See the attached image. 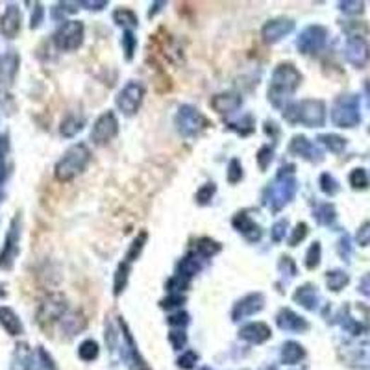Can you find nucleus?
I'll return each instance as SVG.
<instances>
[{
    "label": "nucleus",
    "instance_id": "21",
    "mask_svg": "<svg viewBox=\"0 0 370 370\" xmlns=\"http://www.w3.org/2000/svg\"><path fill=\"white\" fill-rule=\"evenodd\" d=\"M241 96L236 93H222V95L213 96L212 108L219 113H231L241 106Z\"/></svg>",
    "mask_w": 370,
    "mask_h": 370
},
{
    "label": "nucleus",
    "instance_id": "31",
    "mask_svg": "<svg viewBox=\"0 0 370 370\" xmlns=\"http://www.w3.org/2000/svg\"><path fill=\"white\" fill-rule=\"evenodd\" d=\"M78 356H80L82 361L96 359V357H98V345H96V341H93V339L83 341L82 345H80V348H78Z\"/></svg>",
    "mask_w": 370,
    "mask_h": 370
},
{
    "label": "nucleus",
    "instance_id": "27",
    "mask_svg": "<svg viewBox=\"0 0 370 370\" xmlns=\"http://www.w3.org/2000/svg\"><path fill=\"white\" fill-rule=\"evenodd\" d=\"M289 150L296 156L309 158V156L315 152V146H313V144L309 143L306 137H303V135H296V137H293V141H291V146H289Z\"/></svg>",
    "mask_w": 370,
    "mask_h": 370
},
{
    "label": "nucleus",
    "instance_id": "4",
    "mask_svg": "<svg viewBox=\"0 0 370 370\" xmlns=\"http://www.w3.org/2000/svg\"><path fill=\"white\" fill-rule=\"evenodd\" d=\"M333 125L339 128H354L359 125V96L357 95H342L337 98L332 110Z\"/></svg>",
    "mask_w": 370,
    "mask_h": 370
},
{
    "label": "nucleus",
    "instance_id": "20",
    "mask_svg": "<svg viewBox=\"0 0 370 370\" xmlns=\"http://www.w3.org/2000/svg\"><path fill=\"white\" fill-rule=\"evenodd\" d=\"M34 369V356L28 345H17L13 352V359H11V370H32Z\"/></svg>",
    "mask_w": 370,
    "mask_h": 370
},
{
    "label": "nucleus",
    "instance_id": "24",
    "mask_svg": "<svg viewBox=\"0 0 370 370\" xmlns=\"http://www.w3.org/2000/svg\"><path fill=\"white\" fill-rule=\"evenodd\" d=\"M294 300L300 302L306 309H315L317 308V291L313 285H302L299 287V291L294 293Z\"/></svg>",
    "mask_w": 370,
    "mask_h": 370
},
{
    "label": "nucleus",
    "instance_id": "33",
    "mask_svg": "<svg viewBox=\"0 0 370 370\" xmlns=\"http://www.w3.org/2000/svg\"><path fill=\"white\" fill-rule=\"evenodd\" d=\"M197 250H198V254H202L204 258H212V255H215L216 252L221 250V245H219L216 241L204 237V239L198 241Z\"/></svg>",
    "mask_w": 370,
    "mask_h": 370
},
{
    "label": "nucleus",
    "instance_id": "44",
    "mask_svg": "<svg viewBox=\"0 0 370 370\" xmlns=\"http://www.w3.org/2000/svg\"><path fill=\"white\" fill-rule=\"evenodd\" d=\"M213 192H215V185H213V183H206V185H204V187L197 192V200L200 204L209 202L213 197Z\"/></svg>",
    "mask_w": 370,
    "mask_h": 370
},
{
    "label": "nucleus",
    "instance_id": "37",
    "mask_svg": "<svg viewBox=\"0 0 370 370\" xmlns=\"http://www.w3.org/2000/svg\"><path fill=\"white\" fill-rule=\"evenodd\" d=\"M320 189H323L326 195L333 197V195L339 191V183H337V180L333 178L332 174H323V176H320Z\"/></svg>",
    "mask_w": 370,
    "mask_h": 370
},
{
    "label": "nucleus",
    "instance_id": "36",
    "mask_svg": "<svg viewBox=\"0 0 370 370\" xmlns=\"http://www.w3.org/2000/svg\"><path fill=\"white\" fill-rule=\"evenodd\" d=\"M128 270H130V263H128V261H125V263L119 267V270H117L115 294H120V291H125L126 279H128Z\"/></svg>",
    "mask_w": 370,
    "mask_h": 370
},
{
    "label": "nucleus",
    "instance_id": "28",
    "mask_svg": "<svg viewBox=\"0 0 370 370\" xmlns=\"http://www.w3.org/2000/svg\"><path fill=\"white\" fill-rule=\"evenodd\" d=\"M348 282H350V278H348V274L345 270H332V272H328L326 274L328 287L332 289V291H335V293H339V291H342V289L347 287Z\"/></svg>",
    "mask_w": 370,
    "mask_h": 370
},
{
    "label": "nucleus",
    "instance_id": "23",
    "mask_svg": "<svg viewBox=\"0 0 370 370\" xmlns=\"http://www.w3.org/2000/svg\"><path fill=\"white\" fill-rule=\"evenodd\" d=\"M303 356H306V352L299 342L289 341L282 348V361L285 365H296V363H300V359H303Z\"/></svg>",
    "mask_w": 370,
    "mask_h": 370
},
{
    "label": "nucleus",
    "instance_id": "12",
    "mask_svg": "<svg viewBox=\"0 0 370 370\" xmlns=\"http://www.w3.org/2000/svg\"><path fill=\"white\" fill-rule=\"evenodd\" d=\"M294 189H296V183H294V180L287 178L284 170H282V173L278 174V182H276L274 185H272V189H270L269 202L272 204L274 209H279V207L284 206V204H287L289 200L293 198Z\"/></svg>",
    "mask_w": 370,
    "mask_h": 370
},
{
    "label": "nucleus",
    "instance_id": "32",
    "mask_svg": "<svg viewBox=\"0 0 370 370\" xmlns=\"http://www.w3.org/2000/svg\"><path fill=\"white\" fill-rule=\"evenodd\" d=\"M350 180V185L354 189H366L369 187V174H366L365 168H354L348 176Z\"/></svg>",
    "mask_w": 370,
    "mask_h": 370
},
{
    "label": "nucleus",
    "instance_id": "53",
    "mask_svg": "<svg viewBox=\"0 0 370 370\" xmlns=\"http://www.w3.org/2000/svg\"><path fill=\"white\" fill-rule=\"evenodd\" d=\"M83 6H89V10H102L106 2H82Z\"/></svg>",
    "mask_w": 370,
    "mask_h": 370
},
{
    "label": "nucleus",
    "instance_id": "46",
    "mask_svg": "<svg viewBox=\"0 0 370 370\" xmlns=\"http://www.w3.org/2000/svg\"><path fill=\"white\" fill-rule=\"evenodd\" d=\"M356 239L361 246H369L370 245V222H365V224L359 228Z\"/></svg>",
    "mask_w": 370,
    "mask_h": 370
},
{
    "label": "nucleus",
    "instance_id": "52",
    "mask_svg": "<svg viewBox=\"0 0 370 370\" xmlns=\"http://www.w3.org/2000/svg\"><path fill=\"white\" fill-rule=\"evenodd\" d=\"M41 13H43V8L39 4H35V17H32V28H35L41 21Z\"/></svg>",
    "mask_w": 370,
    "mask_h": 370
},
{
    "label": "nucleus",
    "instance_id": "34",
    "mask_svg": "<svg viewBox=\"0 0 370 370\" xmlns=\"http://www.w3.org/2000/svg\"><path fill=\"white\" fill-rule=\"evenodd\" d=\"M315 216H317V221L320 222V224H332L333 219H335V207H333L332 204H323V206L317 209Z\"/></svg>",
    "mask_w": 370,
    "mask_h": 370
},
{
    "label": "nucleus",
    "instance_id": "35",
    "mask_svg": "<svg viewBox=\"0 0 370 370\" xmlns=\"http://www.w3.org/2000/svg\"><path fill=\"white\" fill-rule=\"evenodd\" d=\"M318 263H320V243H313V245L309 246L308 255H306V267H308L309 270H313L317 269Z\"/></svg>",
    "mask_w": 370,
    "mask_h": 370
},
{
    "label": "nucleus",
    "instance_id": "18",
    "mask_svg": "<svg viewBox=\"0 0 370 370\" xmlns=\"http://www.w3.org/2000/svg\"><path fill=\"white\" fill-rule=\"evenodd\" d=\"M276 323L282 330L285 332H306L309 328V324L306 323V318L299 317L296 313H293L291 309H282L276 317Z\"/></svg>",
    "mask_w": 370,
    "mask_h": 370
},
{
    "label": "nucleus",
    "instance_id": "10",
    "mask_svg": "<svg viewBox=\"0 0 370 370\" xmlns=\"http://www.w3.org/2000/svg\"><path fill=\"white\" fill-rule=\"evenodd\" d=\"M345 56H347V62L352 63L354 67H365L366 62L370 59V47L366 39H363L361 35H352L345 47Z\"/></svg>",
    "mask_w": 370,
    "mask_h": 370
},
{
    "label": "nucleus",
    "instance_id": "55",
    "mask_svg": "<svg viewBox=\"0 0 370 370\" xmlns=\"http://www.w3.org/2000/svg\"><path fill=\"white\" fill-rule=\"evenodd\" d=\"M202 370H212V369H207V366H204V369Z\"/></svg>",
    "mask_w": 370,
    "mask_h": 370
},
{
    "label": "nucleus",
    "instance_id": "49",
    "mask_svg": "<svg viewBox=\"0 0 370 370\" xmlns=\"http://www.w3.org/2000/svg\"><path fill=\"white\" fill-rule=\"evenodd\" d=\"M189 323V317L187 313H176V315H173V317L168 318V324L170 326H185V324Z\"/></svg>",
    "mask_w": 370,
    "mask_h": 370
},
{
    "label": "nucleus",
    "instance_id": "50",
    "mask_svg": "<svg viewBox=\"0 0 370 370\" xmlns=\"http://www.w3.org/2000/svg\"><path fill=\"white\" fill-rule=\"evenodd\" d=\"M180 303H183L182 294H170L168 299H165L163 302H161V306H163V308H176Z\"/></svg>",
    "mask_w": 370,
    "mask_h": 370
},
{
    "label": "nucleus",
    "instance_id": "11",
    "mask_svg": "<svg viewBox=\"0 0 370 370\" xmlns=\"http://www.w3.org/2000/svg\"><path fill=\"white\" fill-rule=\"evenodd\" d=\"M328 37V30L324 26H309L302 32V35L299 37V48L303 54H315L324 47Z\"/></svg>",
    "mask_w": 370,
    "mask_h": 370
},
{
    "label": "nucleus",
    "instance_id": "45",
    "mask_svg": "<svg viewBox=\"0 0 370 370\" xmlns=\"http://www.w3.org/2000/svg\"><path fill=\"white\" fill-rule=\"evenodd\" d=\"M122 47H125L126 58L132 59V56H134V50H135V37L132 32H126L125 34V37H122Z\"/></svg>",
    "mask_w": 370,
    "mask_h": 370
},
{
    "label": "nucleus",
    "instance_id": "19",
    "mask_svg": "<svg viewBox=\"0 0 370 370\" xmlns=\"http://www.w3.org/2000/svg\"><path fill=\"white\" fill-rule=\"evenodd\" d=\"M0 326L4 328L8 335H21L24 332L23 323H21L19 315L8 306H0Z\"/></svg>",
    "mask_w": 370,
    "mask_h": 370
},
{
    "label": "nucleus",
    "instance_id": "51",
    "mask_svg": "<svg viewBox=\"0 0 370 370\" xmlns=\"http://www.w3.org/2000/svg\"><path fill=\"white\" fill-rule=\"evenodd\" d=\"M39 357H41V361H43V366H45V369L56 370V365H54L52 357L48 356V354L43 350V348H39Z\"/></svg>",
    "mask_w": 370,
    "mask_h": 370
},
{
    "label": "nucleus",
    "instance_id": "40",
    "mask_svg": "<svg viewBox=\"0 0 370 370\" xmlns=\"http://www.w3.org/2000/svg\"><path fill=\"white\" fill-rule=\"evenodd\" d=\"M255 158H258V163H260L261 170H265V168L270 165V161H272V149H270V146H261Z\"/></svg>",
    "mask_w": 370,
    "mask_h": 370
},
{
    "label": "nucleus",
    "instance_id": "17",
    "mask_svg": "<svg viewBox=\"0 0 370 370\" xmlns=\"http://www.w3.org/2000/svg\"><path fill=\"white\" fill-rule=\"evenodd\" d=\"M270 335H272V332L265 323H250L239 330L241 339H245V341L252 342V345H261L267 339H270Z\"/></svg>",
    "mask_w": 370,
    "mask_h": 370
},
{
    "label": "nucleus",
    "instance_id": "22",
    "mask_svg": "<svg viewBox=\"0 0 370 370\" xmlns=\"http://www.w3.org/2000/svg\"><path fill=\"white\" fill-rule=\"evenodd\" d=\"M233 226H236L239 231H243L248 239H252V241L260 239V236H261L260 226H258V224H255L250 216L246 215V213H239V215L233 219Z\"/></svg>",
    "mask_w": 370,
    "mask_h": 370
},
{
    "label": "nucleus",
    "instance_id": "30",
    "mask_svg": "<svg viewBox=\"0 0 370 370\" xmlns=\"http://www.w3.org/2000/svg\"><path fill=\"white\" fill-rule=\"evenodd\" d=\"M82 126H83V119H78V117L71 115L63 120L59 130H62V135H65V137H72V135H76L78 132L82 130Z\"/></svg>",
    "mask_w": 370,
    "mask_h": 370
},
{
    "label": "nucleus",
    "instance_id": "48",
    "mask_svg": "<svg viewBox=\"0 0 370 370\" xmlns=\"http://www.w3.org/2000/svg\"><path fill=\"white\" fill-rule=\"evenodd\" d=\"M285 230H287V221L276 222L274 228H272V239H274V241H282V239H284Z\"/></svg>",
    "mask_w": 370,
    "mask_h": 370
},
{
    "label": "nucleus",
    "instance_id": "14",
    "mask_svg": "<svg viewBox=\"0 0 370 370\" xmlns=\"http://www.w3.org/2000/svg\"><path fill=\"white\" fill-rule=\"evenodd\" d=\"M21 23H23L21 10L17 6L10 4L2 13V17H0V32H2L4 37L13 39L21 32Z\"/></svg>",
    "mask_w": 370,
    "mask_h": 370
},
{
    "label": "nucleus",
    "instance_id": "15",
    "mask_svg": "<svg viewBox=\"0 0 370 370\" xmlns=\"http://www.w3.org/2000/svg\"><path fill=\"white\" fill-rule=\"evenodd\" d=\"M293 28H294L293 21L282 17V19L269 21V23L263 26V32H261V34H263L265 41L276 43V41H279L282 37H285V35H287Z\"/></svg>",
    "mask_w": 370,
    "mask_h": 370
},
{
    "label": "nucleus",
    "instance_id": "1",
    "mask_svg": "<svg viewBox=\"0 0 370 370\" xmlns=\"http://www.w3.org/2000/svg\"><path fill=\"white\" fill-rule=\"evenodd\" d=\"M302 82V74L296 71L293 63H282L272 74V82L269 87V100L274 106H282L287 96L293 95Z\"/></svg>",
    "mask_w": 370,
    "mask_h": 370
},
{
    "label": "nucleus",
    "instance_id": "8",
    "mask_svg": "<svg viewBox=\"0 0 370 370\" xmlns=\"http://www.w3.org/2000/svg\"><path fill=\"white\" fill-rule=\"evenodd\" d=\"M144 96V87L137 82L126 83V87L117 96V106L125 115H134L139 110Z\"/></svg>",
    "mask_w": 370,
    "mask_h": 370
},
{
    "label": "nucleus",
    "instance_id": "16",
    "mask_svg": "<svg viewBox=\"0 0 370 370\" xmlns=\"http://www.w3.org/2000/svg\"><path fill=\"white\" fill-rule=\"evenodd\" d=\"M263 294L260 293H254V294H248V296H245V299L241 300L239 303L236 306V309H233V320H239V318H245V317H250V315H254V313L260 311L261 308H263Z\"/></svg>",
    "mask_w": 370,
    "mask_h": 370
},
{
    "label": "nucleus",
    "instance_id": "54",
    "mask_svg": "<svg viewBox=\"0 0 370 370\" xmlns=\"http://www.w3.org/2000/svg\"><path fill=\"white\" fill-rule=\"evenodd\" d=\"M4 294H6L4 291H2V289H0V296H4Z\"/></svg>",
    "mask_w": 370,
    "mask_h": 370
},
{
    "label": "nucleus",
    "instance_id": "47",
    "mask_svg": "<svg viewBox=\"0 0 370 370\" xmlns=\"http://www.w3.org/2000/svg\"><path fill=\"white\" fill-rule=\"evenodd\" d=\"M341 10L348 15H359L363 11V2H341Z\"/></svg>",
    "mask_w": 370,
    "mask_h": 370
},
{
    "label": "nucleus",
    "instance_id": "29",
    "mask_svg": "<svg viewBox=\"0 0 370 370\" xmlns=\"http://www.w3.org/2000/svg\"><path fill=\"white\" fill-rule=\"evenodd\" d=\"M113 19H115L117 24L126 26V28H134V26H137V15H135L132 10H126V8L117 10L115 13H113Z\"/></svg>",
    "mask_w": 370,
    "mask_h": 370
},
{
    "label": "nucleus",
    "instance_id": "38",
    "mask_svg": "<svg viewBox=\"0 0 370 370\" xmlns=\"http://www.w3.org/2000/svg\"><path fill=\"white\" fill-rule=\"evenodd\" d=\"M198 269H200V267H198L197 261H192L191 258H185V260L178 265L180 276H183V278H189V276L197 274Z\"/></svg>",
    "mask_w": 370,
    "mask_h": 370
},
{
    "label": "nucleus",
    "instance_id": "13",
    "mask_svg": "<svg viewBox=\"0 0 370 370\" xmlns=\"http://www.w3.org/2000/svg\"><path fill=\"white\" fill-rule=\"evenodd\" d=\"M65 309H67L65 300H63L59 294H52V296H48V299L41 303V308H39L37 311V320L41 324L54 323V320H58V318L63 317Z\"/></svg>",
    "mask_w": 370,
    "mask_h": 370
},
{
    "label": "nucleus",
    "instance_id": "26",
    "mask_svg": "<svg viewBox=\"0 0 370 370\" xmlns=\"http://www.w3.org/2000/svg\"><path fill=\"white\" fill-rule=\"evenodd\" d=\"M318 141L326 146L330 152H333V154H341L342 150L347 149V139L345 137H341V135H335V134H324L318 137Z\"/></svg>",
    "mask_w": 370,
    "mask_h": 370
},
{
    "label": "nucleus",
    "instance_id": "3",
    "mask_svg": "<svg viewBox=\"0 0 370 370\" xmlns=\"http://www.w3.org/2000/svg\"><path fill=\"white\" fill-rule=\"evenodd\" d=\"M91 159V152L87 149L83 143H78L74 146L63 154V158L59 159L56 163V168H54V174L59 182H71L72 178H76L78 174L82 173L83 168L87 167Z\"/></svg>",
    "mask_w": 370,
    "mask_h": 370
},
{
    "label": "nucleus",
    "instance_id": "2",
    "mask_svg": "<svg viewBox=\"0 0 370 370\" xmlns=\"http://www.w3.org/2000/svg\"><path fill=\"white\" fill-rule=\"evenodd\" d=\"M284 117L293 125H303L308 128L323 126L326 120V106L323 100H302L291 104L284 111Z\"/></svg>",
    "mask_w": 370,
    "mask_h": 370
},
{
    "label": "nucleus",
    "instance_id": "41",
    "mask_svg": "<svg viewBox=\"0 0 370 370\" xmlns=\"http://www.w3.org/2000/svg\"><path fill=\"white\" fill-rule=\"evenodd\" d=\"M198 361V356L195 354V352H185V354H182V357L178 359V366L183 370H191L192 366H195V363Z\"/></svg>",
    "mask_w": 370,
    "mask_h": 370
},
{
    "label": "nucleus",
    "instance_id": "39",
    "mask_svg": "<svg viewBox=\"0 0 370 370\" xmlns=\"http://www.w3.org/2000/svg\"><path fill=\"white\" fill-rule=\"evenodd\" d=\"M243 176V167H241L239 159H231L230 167H228V182L237 183Z\"/></svg>",
    "mask_w": 370,
    "mask_h": 370
},
{
    "label": "nucleus",
    "instance_id": "25",
    "mask_svg": "<svg viewBox=\"0 0 370 370\" xmlns=\"http://www.w3.org/2000/svg\"><path fill=\"white\" fill-rule=\"evenodd\" d=\"M62 326L69 335H76L78 332H82L83 328H86V318L80 313H71L67 317H63Z\"/></svg>",
    "mask_w": 370,
    "mask_h": 370
},
{
    "label": "nucleus",
    "instance_id": "42",
    "mask_svg": "<svg viewBox=\"0 0 370 370\" xmlns=\"http://www.w3.org/2000/svg\"><path fill=\"white\" fill-rule=\"evenodd\" d=\"M306 236H308V224H306V222H300V224H296V228H294L293 236H291L289 243H291V246H296L299 245V241H302Z\"/></svg>",
    "mask_w": 370,
    "mask_h": 370
},
{
    "label": "nucleus",
    "instance_id": "7",
    "mask_svg": "<svg viewBox=\"0 0 370 370\" xmlns=\"http://www.w3.org/2000/svg\"><path fill=\"white\" fill-rule=\"evenodd\" d=\"M176 125H178L180 132L189 137V135H197L202 128H206L207 120L200 111L195 110L192 106H182L178 115H176Z\"/></svg>",
    "mask_w": 370,
    "mask_h": 370
},
{
    "label": "nucleus",
    "instance_id": "6",
    "mask_svg": "<svg viewBox=\"0 0 370 370\" xmlns=\"http://www.w3.org/2000/svg\"><path fill=\"white\" fill-rule=\"evenodd\" d=\"M19 241H21V216H15L11 222L8 236H6L4 248L0 252V269H11L15 258L19 254Z\"/></svg>",
    "mask_w": 370,
    "mask_h": 370
},
{
    "label": "nucleus",
    "instance_id": "43",
    "mask_svg": "<svg viewBox=\"0 0 370 370\" xmlns=\"http://www.w3.org/2000/svg\"><path fill=\"white\" fill-rule=\"evenodd\" d=\"M168 341H170V345H173L174 350H182V348L185 347V342H187V337H185V333H182V332H170V335H168Z\"/></svg>",
    "mask_w": 370,
    "mask_h": 370
},
{
    "label": "nucleus",
    "instance_id": "5",
    "mask_svg": "<svg viewBox=\"0 0 370 370\" xmlns=\"http://www.w3.org/2000/svg\"><path fill=\"white\" fill-rule=\"evenodd\" d=\"M54 41L59 50H76L83 41V24L80 21H67L54 34Z\"/></svg>",
    "mask_w": 370,
    "mask_h": 370
},
{
    "label": "nucleus",
    "instance_id": "9",
    "mask_svg": "<svg viewBox=\"0 0 370 370\" xmlns=\"http://www.w3.org/2000/svg\"><path fill=\"white\" fill-rule=\"evenodd\" d=\"M119 132V120H117L113 111H106L104 115H100L96 119L95 126L91 130V139L96 144H106L108 141H111Z\"/></svg>",
    "mask_w": 370,
    "mask_h": 370
}]
</instances>
